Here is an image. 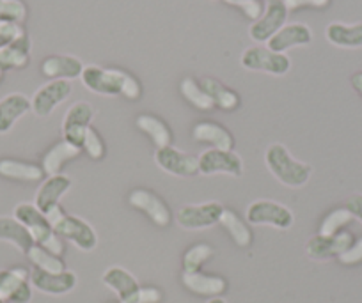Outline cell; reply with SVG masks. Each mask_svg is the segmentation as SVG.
Returning <instances> with one entry per match:
<instances>
[{
	"mask_svg": "<svg viewBox=\"0 0 362 303\" xmlns=\"http://www.w3.org/2000/svg\"><path fill=\"white\" fill-rule=\"evenodd\" d=\"M329 43L339 48H361L362 47V23L344 25V23H330L325 30Z\"/></svg>",
	"mask_w": 362,
	"mask_h": 303,
	"instance_id": "cell-26",
	"label": "cell"
},
{
	"mask_svg": "<svg viewBox=\"0 0 362 303\" xmlns=\"http://www.w3.org/2000/svg\"><path fill=\"white\" fill-rule=\"evenodd\" d=\"M13 213H15V218L20 224L25 225L36 245L43 246L45 250L52 252L54 256L61 257L64 254V243H62L61 236L52 229L48 218L34 204L22 202L15 208Z\"/></svg>",
	"mask_w": 362,
	"mask_h": 303,
	"instance_id": "cell-2",
	"label": "cell"
},
{
	"mask_svg": "<svg viewBox=\"0 0 362 303\" xmlns=\"http://www.w3.org/2000/svg\"><path fill=\"white\" fill-rule=\"evenodd\" d=\"M30 55V40L29 36H22L20 40L13 41L8 47L0 48V68L4 69H20L29 64Z\"/></svg>",
	"mask_w": 362,
	"mask_h": 303,
	"instance_id": "cell-27",
	"label": "cell"
},
{
	"mask_svg": "<svg viewBox=\"0 0 362 303\" xmlns=\"http://www.w3.org/2000/svg\"><path fill=\"white\" fill-rule=\"evenodd\" d=\"M27 257H29V261L34 264V268H37V270L48 271V273H61V271H66L64 261L59 256H54L52 252L45 250L43 246L40 245H34L33 249L27 252Z\"/></svg>",
	"mask_w": 362,
	"mask_h": 303,
	"instance_id": "cell-32",
	"label": "cell"
},
{
	"mask_svg": "<svg viewBox=\"0 0 362 303\" xmlns=\"http://www.w3.org/2000/svg\"><path fill=\"white\" fill-rule=\"evenodd\" d=\"M128 201H130V204L135 210L146 213V217H148L149 220L155 222L158 227H167V225L170 224L169 208H167L165 202H163L158 195L153 194V191L144 190V188H137V190L132 191Z\"/></svg>",
	"mask_w": 362,
	"mask_h": 303,
	"instance_id": "cell-14",
	"label": "cell"
},
{
	"mask_svg": "<svg viewBox=\"0 0 362 303\" xmlns=\"http://www.w3.org/2000/svg\"><path fill=\"white\" fill-rule=\"evenodd\" d=\"M162 299V291L156 287H139L137 292L130 296V298L123 299L121 303H160Z\"/></svg>",
	"mask_w": 362,
	"mask_h": 303,
	"instance_id": "cell-39",
	"label": "cell"
},
{
	"mask_svg": "<svg viewBox=\"0 0 362 303\" xmlns=\"http://www.w3.org/2000/svg\"><path fill=\"white\" fill-rule=\"evenodd\" d=\"M242 66L250 71H264L270 75H286L290 71V59L284 54L272 52L270 48H247L242 55Z\"/></svg>",
	"mask_w": 362,
	"mask_h": 303,
	"instance_id": "cell-6",
	"label": "cell"
},
{
	"mask_svg": "<svg viewBox=\"0 0 362 303\" xmlns=\"http://www.w3.org/2000/svg\"><path fill=\"white\" fill-rule=\"evenodd\" d=\"M197 163H199V172L204 176H215V174H226L233 177L242 176V160L233 151L208 149L197 158Z\"/></svg>",
	"mask_w": 362,
	"mask_h": 303,
	"instance_id": "cell-11",
	"label": "cell"
},
{
	"mask_svg": "<svg viewBox=\"0 0 362 303\" xmlns=\"http://www.w3.org/2000/svg\"><path fill=\"white\" fill-rule=\"evenodd\" d=\"M0 242L9 243L22 254H27L36 245L25 225L15 217H0Z\"/></svg>",
	"mask_w": 362,
	"mask_h": 303,
	"instance_id": "cell-21",
	"label": "cell"
},
{
	"mask_svg": "<svg viewBox=\"0 0 362 303\" xmlns=\"http://www.w3.org/2000/svg\"><path fill=\"white\" fill-rule=\"evenodd\" d=\"M27 16V8L22 0H0V20L22 23Z\"/></svg>",
	"mask_w": 362,
	"mask_h": 303,
	"instance_id": "cell-36",
	"label": "cell"
},
{
	"mask_svg": "<svg viewBox=\"0 0 362 303\" xmlns=\"http://www.w3.org/2000/svg\"><path fill=\"white\" fill-rule=\"evenodd\" d=\"M83 85L96 94L105 96H119L123 94L128 100H137L141 96V85L137 80L121 69H103L98 66H87L82 75Z\"/></svg>",
	"mask_w": 362,
	"mask_h": 303,
	"instance_id": "cell-1",
	"label": "cell"
},
{
	"mask_svg": "<svg viewBox=\"0 0 362 303\" xmlns=\"http://www.w3.org/2000/svg\"><path fill=\"white\" fill-rule=\"evenodd\" d=\"M201 87L206 90V94L211 97V101H214V105H217L218 109L231 112V110H235L236 107L240 105L238 94H236L235 90L228 89L226 85H222L217 80L203 78L201 80Z\"/></svg>",
	"mask_w": 362,
	"mask_h": 303,
	"instance_id": "cell-29",
	"label": "cell"
},
{
	"mask_svg": "<svg viewBox=\"0 0 362 303\" xmlns=\"http://www.w3.org/2000/svg\"><path fill=\"white\" fill-rule=\"evenodd\" d=\"M69 186H71V179H69L68 176H62V174L50 176L48 179L43 181V184H41L40 190H37L34 206H36L41 213H47L52 208L57 206L59 198L69 190Z\"/></svg>",
	"mask_w": 362,
	"mask_h": 303,
	"instance_id": "cell-19",
	"label": "cell"
},
{
	"mask_svg": "<svg viewBox=\"0 0 362 303\" xmlns=\"http://www.w3.org/2000/svg\"><path fill=\"white\" fill-rule=\"evenodd\" d=\"M346 210L350 211L351 217L362 222V195H351L346 202Z\"/></svg>",
	"mask_w": 362,
	"mask_h": 303,
	"instance_id": "cell-42",
	"label": "cell"
},
{
	"mask_svg": "<svg viewBox=\"0 0 362 303\" xmlns=\"http://www.w3.org/2000/svg\"><path fill=\"white\" fill-rule=\"evenodd\" d=\"M155 162L167 174H173L177 177H190L199 174V163H197L196 156L177 151L173 145L156 149Z\"/></svg>",
	"mask_w": 362,
	"mask_h": 303,
	"instance_id": "cell-13",
	"label": "cell"
},
{
	"mask_svg": "<svg viewBox=\"0 0 362 303\" xmlns=\"http://www.w3.org/2000/svg\"><path fill=\"white\" fill-rule=\"evenodd\" d=\"M351 213L346 208H339V210H334L323 218L322 225H320V234L322 236H334L337 232L343 231L348 224L351 222Z\"/></svg>",
	"mask_w": 362,
	"mask_h": 303,
	"instance_id": "cell-35",
	"label": "cell"
},
{
	"mask_svg": "<svg viewBox=\"0 0 362 303\" xmlns=\"http://www.w3.org/2000/svg\"><path fill=\"white\" fill-rule=\"evenodd\" d=\"M267 165L270 172L286 186H304L311 177V167L297 162L284 145L274 144L267 151Z\"/></svg>",
	"mask_w": 362,
	"mask_h": 303,
	"instance_id": "cell-4",
	"label": "cell"
},
{
	"mask_svg": "<svg viewBox=\"0 0 362 303\" xmlns=\"http://www.w3.org/2000/svg\"><path fill=\"white\" fill-rule=\"evenodd\" d=\"M208 303H226V299L221 298V296H217V298H211Z\"/></svg>",
	"mask_w": 362,
	"mask_h": 303,
	"instance_id": "cell-44",
	"label": "cell"
},
{
	"mask_svg": "<svg viewBox=\"0 0 362 303\" xmlns=\"http://www.w3.org/2000/svg\"><path fill=\"white\" fill-rule=\"evenodd\" d=\"M80 151L82 149H78L76 145L69 144V142L62 141L59 142V144H55L54 148H50L47 151V155L43 156V170L45 174H48V176H57L59 172H61L62 165H64L66 162H69V160L76 158V156L80 155Z\"/></svg>",
	"mask_w": 362,
	"mask_h": 303,
	"instance_id": "cell-28",
	"label": "cell"
},
{
	"mask_svg": "<svg viewBox=\"0 0 362 303\" xmlns=\"http://www.w3.org/2000/svg\"><path fill=\"white\" fill-rule=\"evenodd\" d=\"M45 217L48 218L52 229L61 238L69 239L73 245L78 246L83 252H90V250L96 249V245H98V236H96L95 229L90 227L82 218H76L73 215L66 213L61 204H57L50 211H47Z\"/></svg>",
	"mask_w": 362,
	"mask_h": 303,
	"instance_id": "cell-3",
	"label": "cell"
},
{
	"mask_svg": "<svg viewBox=\"0 0 362 303\" xmlns=\"http://www.w3.org/2000/svg\"><path fill=\"white\" fill-rule=\"evenodd\" d=\"M69 94H71V83L68 80H52L50 83L36 90L30 100L33 112L40 117L50 116L62 101L68 100Z\"/></svg>",
	"mask_w": 362,
	"mask_h": 303,
	"instance_id": "cell-12",
	"label": "cell"
},
{
	"mask_svg": "<svg viewBox=\"0 0 362 303\" xmlns=\"http://www.w3.org/2000/svg\"><path fill=\"white\" fill-rule=\"evenodd\" d=\"M110 303H114V302H110Z\"/></svg>",
	"mask_w": 362,
	"mask_h": 303,
	"instance_id": "cell-46",
	"label": "cell"
},
{
	"mask_svg": "<svg viewBox=\"0 0 362 303\" xmlns=\"http://www.w3.org/2000/svg\"><path fill=\"white\" fill-rule=\"evenodd\" d=\"M181 280H183L187 289H190L196 295L211 296V298L221 296L226 291V287H228V284H226V280L222 277L201 273V271H196V273H183Z\"/></svg>",
	"mask_w": 362,
	"mask_h": 303,
	"instance_id": "cell-23",
	"label": "cell"
},
{
	"mask_svg": "<svg viewBox=\"0 0 362 303\" xmlns=\"http://www.w3.org/2000/svg\"><path fill=\"white\" fill-rule=\"evenodd\" d=\"M2 78H4V68H0V82H2Z\"/></svg>",
	"mask_w": 362,
	"mask_h": 303,
	"instance_id": "cell-45",
	"label": "cell"
},
{
	"mask_svg": "<svg viewBox=\"0 0 362 303\" xmlns=\"http://www.w3.org/2000/svg\"><path fill=\"white\" fill-rule=\"evenodd\" d=\"M29 110H33V107L25 94L13 93L2 97L0 100V135L11 131L16 121L22 119Z\"/></svg>",
	"mask_w": 362,
	"mask_h": 303,
	"instance_id": "cell-18",
	"label": "cell"
},
{
	"mask_svg": "<svg viewBox=\"0 0 362 303\" xmlns=\"http://www.w3.org/2000/svg\"><path fill=\"white\" fill-rule=\"evenodd\" d=\"M247 220L252 225H274L277 229H290L293 213L279 202L257 201L247 210Z\"/></svg>",
	"mask_w": 362,
	"mask_h": 303,
	"instance_id": "cell-8",
	"label": "cell"
},
{
	"mask_svg": "<svg viewBox=\"0 0 362 303\" xmlns=\"http://www.w3.org/2000/svg\"><path fill=\"white\" fill-rule=\"evenodd\" d=\"M137 126L151 137V141L155 142L158 149L167 148L173 142V133H170L169 126L162 119H158V117L142 114V116L137 117Z\"/></svg>",
	"mask_w": 362,
	"mask_h": 303,
	"instance_id": "cell-30",
	"label": "cell"
},
{
	"mask_svg": "<svg viewBox=\"0 0 362 303\" xmlns=\"http://www.w3.org/2000/svg\"><path fill=\"white\" fill-rule=\"evenodd\" d=\"M337 259L343 264H358L362 263V238L355 239Z\"/></svg>",
	"mask_w": 362,
	"mask_h": 303,
	"instance_id": "cell-40",
	"label": "cell"
},
{
	"mask_svg": "<svg viewBox=\"0 0 362 303\" xmlns=\"http://www.w3.org/2000/svg\"><path fill=\"white\" fill-rule=\"evenodd\" d=\"M214 256V249L206 243H197V245L190 246L183 256V273H196L201 271L203 264L206 263L210 257Z\"/></svg>",
	"mask_w": 362,
	"mask_h": 303,
	"instance_id": "cell-34",
	"label": "cell"
},
{
	"mask_svg": "<svg viewBox=\"0 0 362 303\" xmlns=\"http://www.w3.org/2000/svg\"><path fill=\"white\" fill-rule=\"evenodd\" d=\"M218 224H221L222 227L228 229L233 242H235L238 246H249L250 243H252V232H250V229L247 227L245 222H242V218H240L235 211L231 210L222 211Z\"/></svg>",
	"mask_w": 362,
	"mask_h": 303,
	"instance_id": "cell-31",
	"label": "cell"
},
{
	"mask_svg": "<svg viewBox=\"0 0 362 303\" xmlns=\"http://www.w3.org/2000/svg\"><path fill=\"white\" fill-rule=\"evenodd\" d=\"M288 18V8L284 6L283 0H268L264 13L261 15L259 20L250 25V37L257 43H264L270 40L272 36H276L281 29L284 27V22Z\"/></svg>",
	"mask_w": 362,
	"mask_h": 303,
	"instance_id": "cell-7",
	"label": "cell"
},
{
	"mask_svg": "<svg viewBox=\"0 0 362 303\" xmlns=\"http://www.w3.org/2000/svg\"><path fill=\"white\" fill-rule=\"evenodd\" d=\"M95 116V110L86 101H78L66 114L64 121H62V135L64 141L69 144L76 145L78 149L83 148V141H86V133L89 130V124Z\"/></svg>",
	"mask_w": 362,
	"mask_h": 303,
	"instance_id": "cell-10",
	"label": "cell"
},
{
	"mask_svg": "<svg viewBox=\"0 0 362 303\" xmlns=\"http://www.w3.org/2000/svg\"><path fill=\"white\" fill-rule=\"evenodd\" d=\"M102 280L107 287H110L112 291L117 292V296H119L121 302L127 298H130V296L134 295V292H137L139 287H141L137 282V278H135L130 271L123 270V268H119V266L109 268V270L103 273Z\"/></svg>",
	"mask_w": 362,
	"mask_h": 303,
	"instance_id": "cell-25",
	"label": "cell"
},
{
	"mask_svg": "<svg viewBox=\"0 0 362 303\" xmlns=\"http://www.w3.org/2000/svg\"><path fill=\"white\" fill-rule=\"evenodd\" d=\"M30 285L45 295L61 296L75 289L76 275L68 270L61 271V273H48V271L34 268V271L30 273Z\"/></svg>",
	"mask_w": 362,
	"mask_h": 303,
	"instance_id": "cell-16",
	"label": "cell"
},
{
	"mask_svg": "<svg viewBox=\"0 0 362 303\" xmlns=\"http://www.w3.org/2000/svg\"><path fill=\"white\" fill-rule=\"evenodd\" d=\"M224 208L218 202H206V204H190L183 206L176 215L177 224L189 231H199L218 224Z\"/></svg>",
	"mask_w": 362,
	"mask_h": 303,
	"instance_id": "cell-9",
	"label": "cell"
},
{
	"mask_svg": "<svg viewBox=\"0 0 362 303\" xmlns=\"http://www.w3.org/2000/svg\"><path fill=\"white\" fill-rule=\"evenodd\" d=\"M0 176L6 179L23 181V183H40L45 179L43 167L22 160L2 158L0 160Z\"/></svg>",
	"mask_w": 362,
	"mask_h": 303,
	"instance_id": "cell-22",
	"label": "cell"
},
{
	"mask_svg": "<svg viewBox=\"0 0 362 303\" xmlns=\"http://www.w3.org/2000/svg\"><path fill=\"white\" fill-rule=\"evenodd\" d=\"M283 2L288 11L300 8H327L330 4V0H283Z\"/></svg>",
	"mask_w": 362,
	"mask_h": 303,
	"instance_id": "cell-41",
	"label": "cell"
},
{
	"mask_svg": "<svg viewBox=\"0 0 362 303\" xmlns=\"http://www.w3.org/2000/svg\"><path fill=\"white\" fill-rule=\"evenodd\" d=\"M30 273L25 268L0 270V299L6 303H29L33 299Z\"/></svg>",
	"mask_w": 362,
	"mask_h": 303,
	"instance_id": "cell-5",
	"label": "cell"
},
{
	"mask_svg": "<svg viewBox=\"0 0 362 303\" xmlns=\"http://www.w3.org/2000/svg\"><path fill=\"white\" fill-rule=\"evenodd\" d=\"M351 85H354V89L362 96V73H355V75L351 76Z\"/></svg>",
	"mask_w": 362,
	"mask_h": 303,
	"instance_id": "cell-43",
	"label": "cell"
},
{
	"mask_svg": "<svg viewBox=\"0 0 362 303\" xmlns=\"http://www.w3.org/2000/svg\"><path fill=\"white\" fill-rule=\"evenodd\" d=\"M224 2L242 9L250 20H259L264 13V0H224Z\"/></svg>",
	"mask_w": 362,
	"mask_h": 303,
	"instance_id": "cell-38",
	"label": "cell"
},
{
	"mask_svg": "<svg viewBox=\"0 0 362 303\" xmlns=\"http://www.w3.org/2000/svg\"><path fill=\"white\" fill-rule=\"evenodd\" d=\"M313 40V34L308 25L304 23H291V25H284L276 36H272L268 40V47L272 52L277 54H284L286 50L293 47H304L309 44Z\"/></svg>",
	"mask_w": 362,
	"mask_h": 303,
	"instance_id": "cell-17",
	"label": "cell"
},
{
	"mask_svg": "<svg viewBox=\"0 0 362 303\" xmlns=\"http://www.w3.org/2000/svg\"><path fill=\"white\" fill-rule=\"evenodd\" d=\"M194 138L204 144L214 145V149H222V151H233L235 148V138L226 130L224 126L217 123H199L194 128Z\"/></svg>",
	"mask_w": 362,
	"mask_h": 303,
	"instance_id": "cell-24",
	"label": "cell"
},
{
	"mask_svg": "<svg viewBox=\"0 0 362 303\" xmlns=\"http://www.w3.org/2000/svg\"><path fill=\"white\" fill-rule=\"evenodd\" d=\"M180 89H181V94H183V96H185L187 100L196 107V109L211 110L215 107L211 97L206 94V90L201 87V83H197L196 80L190 78V76H187V78L181 82Z\"/></svg>",
	"mask_w": 362,
	"mask_h": 303,
	"instance_id": "cell-33",
	"label": "cell"
},
{
	"mask_svg": "<svg viewBox=\"0 0 362 303\" xmlns=\"http://www.w3.org/2000/svg\"><path fill=\"white\" fill-rule=\"evenodd\" d=\"M41 71L45 76L54 80H71L78 78L83 71L82 62L71 55H54L45 59L41 64Z\"/></svg>",
	"mask_w": 362,
	"mask_h": 303,
	"instance_id": "cell-20",
	"label": "cell"
},
{
	"mask_svg": "<svg viewBox=\"0 0 362 303\" xmlns=\"http://www.w3.org/2000/svg\"><path fill=\"white\" fill-rule=\"evenodd\" d=\"M83 149H86L87 155L93 160H102L105 156V144H103L102 137L93 128L87 130L86 141H83Z\"/></svg>",
	"mask_w": 362,
	"mask_h": 303,
	"instance_id": "cell-37",
	"label": "cell"
},
{
	"mask_svg": "<svg viewBox=\"0 0 362 303\" xmlns=\"http://www.w3.org/2000/svg\"><path fill=\"white\" fill-rule=\"evenodd\" d=\"M354 242V234L348 231H341L334 236L318 234L309 239L308 254L313 259L318 261L332 259V257H339Z\"/></svg>",
	"mask_w": 362,
	"mask_h": 303,
	"instance_id": "cell-15",
	"label": "cell"
}]
</instances>
